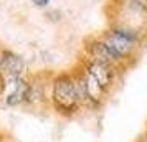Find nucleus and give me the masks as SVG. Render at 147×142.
I'll return each mask as SVG.
<instances>
[{
	"label": "nucleus",
	"mask_w": 147,
	"mask_h": 142,
	"mask_svg": "<svg viewBox=\"0 0 147 142\" xmlns=\"http://www.w3.org/2000/svg\"><path fill=\"white\" fill-rule=\"evenodd\" d=\"M48 104L58 116L66 117V119L80 114V111L83 108H81L78 94H76V86H74V78L71 69L51 73Z\"/></svg>",
	"instance_id": "nucleus-1"
},
{
	"label": "nucleus",
	"mask_w": 147,
	"mask_h": 142,
	"mask_svg": "<svg viewBox=\"0 0 147 142\" xmlns=\"http://www.w3.org/2000/svg\"><path fill=\"white\" fill-rule=\"evenodd\" d=\"M99 36L124 66L136 60L137 50L144 41V32L122 23H111Z\"/></svg>",
	"instance_id": "nucleus-2"
},
{
	"label": "nucleus",
	"mask_w": 147,
	"mask_h": 142,
	"mask_svg": "<svg viewBox=\"0 0 147 142\" xmlns=\"http://www.w3.org/2000/svg\"><path fill=\"white\" fill-rule=\"evenodd\" d=\"M74 78V86H76V94H78V99H80V104L83 109H99L104 102H106L109 93H106L104 89L101 88L98 81L94 79L93 76L88 73L84 68L78 65L71 69Z\"/></svg>",
	"instance_id": "nucleus-3"
},
{
	"label": "nucleus",
	"mask_w": 147,
	"mask_h": 142,
	"mask_svg": "<svg viewBox=\"0 0 147 142\" xmlns=\"http://www.w3.org/2000/svg\"><path fill=\"white\" fill-rule=\"evenodd\" d=\"M50 78L51 73H35L28 75V93L25 108L30 109H47L48 91H50Z\"/></svg>",
	"instance_id": "nucleus-4"
},
{
	"label": "nucleus",
	"mask_w": 147,
	"mask_h": 142,
	"mask_svg": "<svg viewBox=\"0 0 147 142\" xmlns=\"http://www.w3.org/2000/svg\"><path fill=\"white\" fill-rule=\"evenodd\" d=\"M83 56L88 58V60H93V61H98V63H104V65H109V66H114L117 68L119 71L124 69V65L121 63L116 55L106 46V43L101 40V36H89L84 40L83 43Z\"/></svg>",
	"instance_id": "nucleus-5"
},
{
	"label": "nucleus",
	"mask_w": 147,
	"mask_h": 142,
	"mask_svg": "<svg viewBox=\"0 0 147 142\" xmlns=\"http://www.w3.org/2000/svg\"><path fill=\"white\" fill-rule=\"evenodd\" d=\"M80 65L98 81V84H99L106 93H111V91H113L114 84L117 81V76H119V73H121L117 68L104 65V63H98V61H93V60H88L84 56L80 60Z\"/></svg>",
	"instance_id": "nucleus-6"
},
{
	"label": "nucleus",
	"mask_w": 147,
	"mask_h": 142,
	"mask_svg": "<svg viewBox=\"0 0 147 142\" xmlns=\"http://www.w3.org/2000/svg\"><path fill=\"white\" fill-rule=\"evenodd\" d=\"M28 93V75L25 76H15L5 79L3 91L0 98L3 99V104L7 108H22L27 102Z\"/></svg>",
	"instance_id": "nucleus-7"
},
{
	"label": "nucleus",
	"mask_w": 147,
	"mask_h": 142,
	"mask_svg": "<svg viewBox=\"0 0 147 142\" xmlns=\"http://www.w3.org/2000/svg\"><path fill=\"white\" fill-rule=\"evenodd\" d=\"M25 75H28L25 58L13 50L0 48V76L3 79H8V78Z\"/></svg>",
	"instance_id": "nucleus-8"
},
{
	"label": "nucleus",
	"mask_w": 147,
	"mask_h": 142,
	"mask_svg": "<svg viewBox=\"0 0 147 142\" xmlns=\"http://www.w3.org/2000/svg\"><path fill=\"white\" fill-rule=\"evenodd\" d=\"M50 2L51 0H32V3H33L36 8H47L50 5Z\"/></svg>",
	"instance_id": "nucleus-9"
},
{
	"label": "nucleus",
	"mask_w": 147,
	"mask_h": 142,
	"mask_svg": "<svg viewBox=\"0 0 147 142\" xmlns=\"http://www.w3.org/2000/svg\"><path fill=\"white\" fill-rule=\"evenodd\" d=\"M0 142H3V139H2V137H0Z\"/></svg>",
	"instance_id": "nucleus-10"
}]
</instances>
